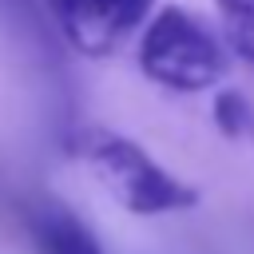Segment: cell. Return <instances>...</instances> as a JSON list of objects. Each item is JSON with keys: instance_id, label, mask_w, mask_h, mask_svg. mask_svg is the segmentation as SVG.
Returning a JSON list of instances; mask_svg holds the SVG:
<instances>
[{"instance_id": "cell-2", "label": "cell", "mask_w": 254, "mask_h": 254, "mask_svg": "<svg viewBox=\"0 0 254 254\" xmlns=\"http://www.w3.org/2000/svg\"><path fill=\"white\" fill-rule=\"evenodd\" d=\"M139 67L167 91H210L226 75V44L198 12L167 4L143 24Z\"/></svg>"}, {"instance_id": "cell-5", "label": "cell", "mask_w": 254, "mask_h": 254, "mask_svg": "<svg viewBox=\"0 0 254 254\" xmlns=\"http://www.w3.org/2000/svg\"><path fill=\"white\" fill-rule=\"evenodd\" d=\"M218 20L226 48L254 64V0H218Z\"/></svg>"}, {"instance_id": "cell-3", "label": "cell", "mask_w": 254, "mask_h": 254, "mask_svg": "<svg viewBox=\"0 0 254 254\" xmlns=\"http://www.w3.org/2000/svg\"><path fill=\"white\" fill-rule=\"evenodd\" d=\"M151 4L155 0H52L64 36L87 56L111 52L123 36L151 20Z\"/></svg>"}, {"instance_id": "cell-4", "label": "cell", "mask_w": 254, "mask_h": 254, "mask_svg": "<svg viewBox=\"0 0 254 254\" xmlns=\"http://www.w3.org/2000/svg\"><path fill=\"white\" fill-rule=\"evenodd\" d=\"M28 230L36 254H103L95 234L60 202L44 198L28 210Z\"/></svg>"}, {"instance_id": "cell-6", "label": "cell", "mask_w": 254, "mask_h": 254, "mask_svg": "<svg viewBox=\"0 0 254 254\" xmlns=\"http://www.w3.org/2000/svg\"><path fill=\"white\" fill-rule=\"evenodd\" d=\"M210 111H214V123L222 127V135H230V139H254V107H250L246 95L218 91Z\"/></svg>"}, {"instance_id": "cell-1", "label": "cell", "mask_w": 254, "mask_h": 254, "mask_svg": "<svg viewBox=\"0 0 254 254\" xmlns=\"http://www.w3.org/2000/svg\"><path fill=\"white\" fill-rule=\"evenodd\" d=\"M71 151L83 159V167L95 175V183L127 210V214H179L198 202V190L171 175L151 151H143L135 139L107 131V127H83L71 143Z\"/></svg>"}]
</instances>
